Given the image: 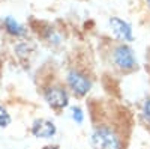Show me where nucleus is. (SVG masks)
<instances>
[{"mask_svg":"<svg viewBox=\"0 0 150 149\" xmlns=\"http://www.w3.org/2000/svg\"><path fill=\"white\" fill-rule=\"evenodd\" d=\"M11 115L8 113V110L3 107V106H0V128H6L9 127V123H11Z\"/></svg>","mask_w":150,"mask_h":149,"instance_id":"nucleus-10","label":"nucleus"},{"mask_svg":"<svg viewBox=\"0 0 150 149\" xmlns=\"http://www.w3.org/2000/svg\"><path fill=\"white\" fill-rule=\"evenodd\" d=\"M68 110H69V118H71V120L75 123V125H78V127L84 125V122H86V111H84V108L81 106L72 104Z\"/></svg>","mask_w":150,"mask_h":149,"instance_id":"nucleus-9","label":"nucleus"},{"mask_svg":"<svg viewBox=\"0 0 150 149\" xmlns=\"http://www.w3.org/2000/svg\"><path fill=\"white\" fill-rule=\"evenodd\" d=\"M57 125L56 122L47 118H39L35 119L32 122L30 133L35 139H41V140H53L57 135Z\"/></svg>","mask_w":150,"mask_h":149,"instance_id":"nucleus-6","label":"nucleus"},{"mask_svg":"<svg viewBox=\"0 0 150 149\" xmlns=\"http://www.w3.org/2000/svg\"><path fill=\"white\" fill-rule=\"evenodd\" d=\"M42 98H44L45 104L57 115L63 113L65 110H68L72 106L71 104L72 95L69 89L66 88V84L62 81L48 83L42 89Z\"/></svg>","mask_w":150,"mask_h":149,"instance_id":"nucleus-4","label":"nucleus"},{"mask_svg":"<svg viewBox=\"0 0 150 149\" xmlns=\"http://www.w3.org/2000/svg\"><path fill=\"white\" fill-rule=\"evenodd\" d=\"M63 83L69 89L71 95L77 99H84L89 96V93L93 89V77L90 76L87 69L81 66H69L65 72Z\"/></svg>","mask_w":150,"mask_h":149,"instance_id":"nucleus-3","label":"nucleus"},{"mask_svg":"<svg viewBox=\"0 0 150 149\" xmlns=\"http://www.w3.org/2000/svg\"><path fill=\"white\" fill-rule=\"evenodd\" d=\"M108 29L112 35L114 41L117 42H125V44H132L135 41V35L132 24L120 17L112 15L108 18Z\"/></svg>","mask_w":150,"mask_h":149,"instance_id":"nucleus-5","label":"nucleus"},{"mask_svg":"<svg viewBox=\"0 0 150 149\" xmlns=\"http://www.w3.org/2000/svg\"><path fill=\"white\" fill-rule=\"evenodd\" d=\"M138 119L141 125L150 131V95L144 96L138 106Z\"/></svg>","mask_w":150,"mask_h":149,"instance_id":"nucleus-8","label":"nucleus"},{"mask_svg":"<svg viewBox=\"0 0 150 149\" xmlns=\"http://www.w3.org/2000/svg\"><path fill=\"white\" fill-rule=\"evenodd\" d=\"M123 123L116 119L102 118L93 122L89 134V145L92 149H126L128 133Z\"/></svg>","mask_w":150,"mask_h":149,"instance_id":"nucleus-1","label":"nucleus"},{"mask_svg":"<svg viewBox=\"0 0 150 149\" xmlns=\"http://www.w3.org/2000/svg\"><path fill=\"white\" fill-rule=\"evenodd\" d=\"M107 63L119 76H131L140 69L137 51L131 44L111 41L107 51Z\"/></svg>","mask_w":150,"mask_h":149,"instance_id":"nucleus-2","label":"nucleus"},{"mask_svg":"<svg viewBox=\"0 0 150 149\" xmlns=\"http://www.w3.org/2000/svg\"><path fill=\"white\" fill-rule=\"evenodd\" d=\"M143 2L146 3V6H147V9L150 11V0H143Z\"/></svg>","mask_w":150,"mask_h":149,"instance_id":"nucleus-12","label":"nucleus"},{"mask_svg":"<svg viewBox=\"0 0 150 149\" xmlns=\"http://www.w3.org/2000/svg\"><path fill=\"white\" fill-rule=\"evenodd\" d=\"M3 27H5L6 33H9L11 36H14V38H24V36H27L26 26H23L20 21H17L11 15L3 18Z\"/></svg>","mask_w":150,"mask_h":149,"instance_id":"nucleus-7","label":"nucleus"},{"mask_svg":"<svg viewBox=\"0 0 150 149\" xmlns=\"http://www.w3.org/2000/svg\"><path fill=\"white\" fill-rule=\"evenodd\" d=\"M42 149H60V148L56 146V145H47V146H44Z\"/></svg>","mask_w":150,"mask_h":149,"instance_id":"nucleus-11","label":"nucleus"}]
</instances>
